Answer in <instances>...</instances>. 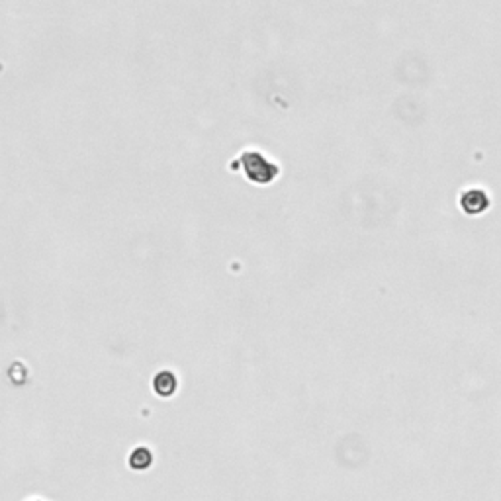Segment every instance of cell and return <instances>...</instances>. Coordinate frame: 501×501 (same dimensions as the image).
Wrapping results in <instances>:
<instances>
[{"instance_id": "5", "label": "cell", "mask_w": 501, "mask_h": 501, "mask_svg": "<svg viewBox=\"0 0 501 501\" xmlns=\"http://www.w3.org/2000/svg\"><path fill=\"white\" fill-rule=\"evenodd\" d=\"M28 501H41V500H28Z\"/></svg>"}, {"instance_id": "1", "label": "cell", "mask_w": 501, "mask_h": 501, "mask_svg": "<svg viewBox=\"0 0 501 501\" xmlns=\"http://www.w3.org/2000/svg\"><path fill=\"white\" fill-rule=\"evenodd\" d=\"M235 169L241 170L251 184L263 186V188L275 184L278 177L282 174L280 165L259 149H243L239 153L235 159Z\"/></svg>"}, {"instance_id": "2", "label": "cell", "mask_w": 501, "mask_h": 501, "mask_svg": "<svg viewBox=\"0 0 501 501\" xmlns=\"http://www.w3.org/2000/svg\"><path fill=\"white\" fill-rule=\"evenodd\" d=\"M460 210L468 216H482L486 210L490 208V196L488 192L480 186H470L464 188L460 198H458Z\"/></svg>"}, {"instance_id": "4", "label": "cell", "mask_w": 501, "mask_h": 501, "mask_svg": "<svg viewBox=\"0 0 501 501\" xmlns=\"http://www.w3.org/2000/svg\"><path fill=\"white\" fill-rule=\"evenodd\" d=\"M128 464L135 472H145L147 468H151L153 453L147 446H135L128 456Z\"/></svg>"}, {"instance_id": "3", "label": "cell", "mask_w": 501, "mask_h": 501, "mask_svg": "<svg viewBox=\"0 0 501 501\" xmlns=\"http://www.w3.org/2000/svg\"><path fill=\"white\" fill-rule=\"evenodd\" d=\"M179 390V380H177V374L170 372V370H161L155 374L153 378V392L157 394L159 397H172L177 394Z\"/></svg>"}]
</instances>
